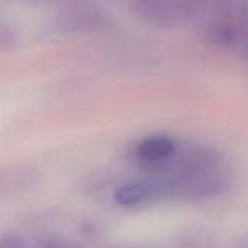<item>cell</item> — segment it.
<instances>
[{
  "mask_svg": "<svg viewBox=\"0 0 248 248\" xmlns=\"http://www.w3.org/2000/svg\"><path fill=\"white\" fill-rule=\"evenodd\" d=\"M189 150V145L170 133L140 136L128 148V160L143 173H160L172 169Z\"/></svg>",
  "mask_w": 248,
  "mask_h": 248,
  "instance_id": "cell-1",
  "label": "cell"
},
{
  "mask_svg": "<svg viewBox=\"0 0 248 248\" xmlns=\"http://www.w3.org/2000/svg\"><path fill=\"white\" fill-rule=\"evenodd\" d=\"M0 248H29V245L21 234L11 233L0 238Z\"/></svg>",
  "mask_w": 248,
  "mask_h": 248,
  "instance_id": "cell-2",
  "label": "cell"
}]
</instances>
